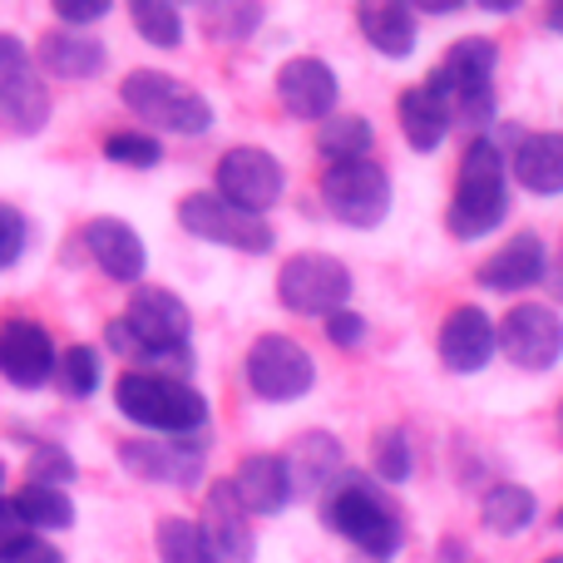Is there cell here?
Masks as SVG:
<instances>
[{"mask_svg":"<svg viewBox=\"0 0 563 563\" xmlns=\"http://www.w3.org/2000/svg\"><path fill=\"white\" fill-rule=\"evenodd\" d=\"M233 489L247 515H257V519H277L282 509L291 505L287 465H282V455H273V450L243 455V465H238V475H233Z\"/></svg>","mask_w":563,"mask_h":563,"instance_id":"7402d4cb","label":"cell"},{"mask_svg":"<svg viewBox=\"0 0 563 563\" xmlns=\"http://www.w3.org/2000/svg\"><path fill=\"white\" fill-rule=\"evenodd\" d=\"M104 158L124 168H158L164 164V144L154 134H139V129H114L104 139Z\"/></svg>","mask_w":563,"mask_h":563,"instance_id":"836d02e7","label":"cell"},{"mask_svg":"<svg viewBox=\"0 0 563 563\" xmlns=\"http://www.w3.org/2000/svg\"><path fill=\"white\" fill-rule=\"evenodd\" d=\"M178 223H184L194 238H203V243L233 247V253H247V257H263L277 247V233L263 223V218L223 203L213 188H208V194H188L184 203H178Z\"/></svg>","mask_w":563,"mask_h":563,"instance_id":"8fae6325","label":"cell"},{"mask_svg":"<svg viewBox=\"0 0 563 563\" xmlns=\"http://www.w3.org/2000/svg\"><path fill=\"white\" fill-rule=\"evenodd\" d=\"M559 426H563V406H559Z\"/></svg>","mask_w":563,"mask_h":563,"instance_id":"f907efd6","label":"cell"},{"mask_svg":"<svg viewBox=\"0 0 563 563\" xmlns=\"http://www.w3.org/2000/svg\"><path fill=\"white\" fill-rule=\"evenodd\" d=\"M554 525H559V529H563V509H559V515H554Z\"/></svg>","mask_w":563,"mask_h":563,"instance_id":"c3c4849f","label":"cell"},{"mask_svg":"<svg viewBox=\"0 0 563 563\" xmlns=\"http://www.w3.org/2000/svg\"><path fill=\"white\" fill-rule=\"evenodd\" d=\"M509 213V174H505V148L495 139H470V148L460 154V178L455 198L445 208V228L460 243H479L489 238Z\"/></svg>","mask_w":563,"mask_h":563,"instance_id":"3957f363","label":"cell"},{"mask_svg":"<svg viewBox=\"0 0 563 563\" xmlns=\"http://www.w3.org/2000/svg\"><path fill=\"white\" fill-rule=\"evenodd\" d=\"M119 99H124V109H134L144 124L164 129V134L198 139L213 129V104L194 85L164 75V69H129L124 85H119Z\"/></svg>","mask_w":563,"mask_h":563,"instance_id":"5b68a950","label":"cell"},{"mask_svg":"<svg viewBox=\"0 0 563 563\" xmlns=\"http://www.w3.org/2000/svg\"><path fill=\"white\" fill-rule=\"evenodd\" d=\"M15 515L25 519V529L35 534V529H45V534H55V529H69L75 525V505H69L65 489H45V485H25L15 499Z\"/></svg>","mask_w":563,"mask_h":563,"instance_id":"f1b7e54d","label":"cell"},{"mask_svg":"<svg viewBox=\"0 0 563 563\" xmlns=\"http://www.w3.org/2000/svg\"><path fill=\"white\" fill-rule=\"evenodd\" d=\"M35 55V69L40 75H55V79H95L99 69H104L109 49L99 45L95 35H85V30H49L45 40H40V49H30Z\"/></svg>","mask_w":563,"mask_h":563,"instance_id":"cb8c5ba5","label":"cell"},{"mask_svg":"<svg viewBox=\"0 0 563 563\" xmlns=\"http://www.w3.org/2000/svg\"><path fill=\"white\" fill-rule=\"evenodd\" d=\"M154 549H158V563H208L203 559V539H198V525L194 519H184V515L158 519Z\"/></svg>","mask_w":563,"mask_h":563,"instance_id":"d6a6232c","label":"cell"},{"mask_svg":"<svg viewBox=\"0 0 563 563\" xmlns=\"http://www.w3.org/2000/svg\"><path fill=\"white\" fill-rule=\"evenodd\" d=\"M371 148H376V129L366 124L361 114H327L317 129V154L331 164H356V158H371Z\"/></svg>","mask_w":563,"mask_h":563,"instance_id":"4316f807","label":"cell"},{"mask_svg":"<svg viewBox=\"0 0 563 563\" xmlns=\"http://www.w3.org/2000/svg\"><path fill=\"white\" fill-rule=\"evenodd\" d=\"M85 247L99 263L109 282H139L148 267V247L124 218H89L85 223Z\"/></svg>","mask_w":563,"mask_h":563,"instance_id":"ffe728a7","label":"cell"},{"mask_svg":"<svg viewBox=\"0 0 563 563\" xmlns=\"http://www.w3.org/2000/svg\"><path fill=\"white\" fill-rule=\"evenodd\" d=\"M317 499H321V525H327L336 539H346L356 554L386 563L400 549V539H406V519H400L396 499H390L371 475L341 470Z\"/></svg>","mask_w":563,"mask_h":563,"instance_id":"6da1fadb","label":"cell"},{"mask_svg":"<svg viewBox=\"0 0 563 563\" xmlns=\"http://www.w3.org/2000/svg\"><path fill=\"white\" fill-rule=\"evenodd\" d=\"M198 539H203V559L208 563H253L257 559V534H253V515L243 509L233 479H218L203 495V515L194 519Z\"/></svg>","mask_w":563,"mask_h":563,"instance_id":"4fadbf2b","label":"cell"},{"mask_svg":"<svg viewBox=\"0 0 563 563\" xmlns=\"http://www.w3.org/2000/svg\"><path fill=\"white\" fill-rule=\"evenodd\" d=\"M495 75H499V45L489 35H465L440 55L426 89L450 109V124L475 129V139H479V129H489L499 114Z\"/></svg>","mask_w":563,"mask_h":563,"instance_id":"7a4b0ae2","label":"cell"},{"mask_svg":"<svg viewBox=\"0 0 563 563\" xmlns=\"http://www.w3.org/2000/svg\"><path fill=\"white\" fill-rule=\"evenodd\" d=\"M243 380L257 400L267 406H287V400L311 396L317 386V361L301 341L282 336V331H263L243 356Z\"/></svg>","mask_w":563,"mask_h":563,"instance_id":"8992f818","label":"cell"},{"mask_svg":"<svg viewBox=\"0 0 563 563\" xmlns=\"http://www.w3.org/2000/svg\"><path fill=\"white\" fill-rule=\"evenodd\" d=\"M282 465H287L291 495H321V489L346 470V450H341V440L327 435V430H307V435H297L287 445Z\"/></svg>","mask_w":563,"mask_h":563,"instance_id":"44dd1931","label":"cell"},{"mask_svg":"<svg viewBox=\"0 0 563 563\" xmlns=\"http://www.w3.org/2000/svg\"><path fill=\"white\" fill-rule=\"evenodd\" d=\"M479 519H485L489 534H505V539L525 534L539 519V499H534V489H525V485H495L485 495V505H479Z\"/></svg>","mask_w":563,"mask_h":563,"instance_id":"83f0119b","label":"cell"},{"mask_svg":"<svg viewBox=\"0 0 563 563\" xmlns=\"http://www.w3.org/2000/svg\"><path fill=\"white\" fill-rule=\"evenodd\" d=\"M124 327L139 336L144 361L139 366H158V361H178L188 366V336H194V317H188L184 297L168 287H134L124 311Z\"/></svg>","mask_w":563,"mask_h":563,"instance_id":"ba28073f","label":"cell"},{"mask_svg":"<svg viewBox=\"0 0 563 563\" xmlns=\"http://www.w3.org/2000/svg\"><path fill=\"white\" fill-rule=\"evenodd\" d=\"M544 25L554 30V35H563V0H559V5H549V10H544Z\"/></svg>","mask_w":563,"mask_h":563,"instance_id":"ee69618b","label":"cell"},{"mask_svg":"<svg viewBox=\"0 0 563 563\" xmlns=\"http://www.w3.org/2000/svg\"><path fill=\"white\" fill-rule=\"evenodd\" d=\"M277 301L291 317H331L351 301V267L331 253H291L277 267Z\"/></svg>","mask_w":563,"mask_h":563,"instance_id":"9c48e42d","label":"cell"},{"mask_svg":"<svg viewBox=\"0 0 563 563\" xmlns=\"http://www.w3.org/2000/svg\"><path fill=\"white\" fill-rule=\"evenodd\" d=\"M114 406L124 420H134L139 430L164 440H198L208 426V400L198 386L158 371H124L114 386Z\"/></svg>","mask_w":563,"mask_h":563,"instance_id":"277c9868","label":"cell"},{"mask_svg":"<svg viewBox=\"0 0 563 563\" xmlns=\"http://www.w3.org/2000/svg\"><path fill=\"white\" fill-rule=\"evenodd\" d=\"M390 174L376 158H356V164H331L321 174V203L341 228L371 233L390 218Z\"/></svg>","mask_w":563,"mask_h":563,"instance_id":"52a82bcc","label":"cell"},{"mask_svg":"<svg viewBox=\"0 0 563 563\" xmlns=\"http://www.w3.org/2000/svg\"><path fill=\"white\" fill-rule=\"evenodd\" d=\"M0 485H5V465H0Z\"/></svg>","mask_w":563,"mask_h":563,"instance_id":"681fc988","label":"cell"},{"mask_svg":"<svg viewBox=\"0 0 563 563\" xmlns=\"http://www.w3.org/2000/svg\"><path fill=\"white\" fill-rule=\"evenodd\" d=\"M119 460H124L129 475L154 479V485L188 489L203 475V445L198 440H124Z\"/></svg>","mask_w":563,"mask_h":563,"instance_id":"e0dca14e","label":"cell"},{"mask_svg":"<svg viewBox=\"0 0 563 563\" xmlns=\"http://www.w3.org/2000/svg\"><path fill=\"white\" fill-rule=\"evenodd\" d=\"M203 25L213 40H247L263 25V5H203Z\"/></svg>","mask_w":563,"mask_h":563,"instance_id":"e575fe53","label":"cell"},{"mask_svg":"<svg viewBox=\"0 0 563 563\" xmlns=\"http://www.w3.org/2000/svg\"><path fill=\"white\" fill-rule=\"evenodd\" d=\"M55 380L65 386V396H75V400H89L99 390V351L95 346H65L55 356Z\"/></svg>","mask_w":563,"mask_h":563,"instance_id":"1f68e13d","label":"cell"},{"mask_svg":"<svg viewBox=\"0 0 563 563\" xmlns=\"http://www.w3.org/2000/svg\"><path fill=\"white\" fill-rule=\"evenodd\" d=\"M410 470H416V455H410L406 426H386L371 440V479H380V485H406Z\"/></svg>","mask_w":563,"mask_h":563,"instance_id":"4dcf8cb0","label":"cell"},{"mask_svg":"<svg viewBox=\"0 0 563 563\" xmlns=\"http://www.w3.org/2000/svg\"><path fill=\"white\" fill-rule=\"evenodd\" d=\"M282 188H287V174H282L277 154L257 144H238L218 158V174H213V194L223 203L243 208V213L263 218L267 208L282 203Z\"/></svg>","mask_w":563,"mask_h":563,"instance_id":"7c38bea8","label":"cell"},{"mask_svg":"<svg viewBox=\"0 0 563 563\" xmlns=\"http://www.w3.org/2000/svg\"><path fill=\"white\" fill-rule=\"evenodd\" d=\"M25 243H30L25 213H20L15 203H0V273H10V267L25 257Z\"/></svg>","mask_w":563,"mask_h":563,"instance_id":"8d00e7d4","label":"cell"},{"mask_svg":"<svg viewBox=\"0 0 563 563\" xmlns=\"http://www.w3.org/2000/svg\"><path fill=\"white\" fill-rule=\"evenodd\" d=\"M505 174H515V184L529 188L534 198H559L563 194V134H554V129L525 134L515 144V158H509Z\"/></svg>","mask_w":563,"mask_h":563,"instance_id":"603a6c76","label":"cell"},{"mask_svg":"<svg viewBox=\"0 0 563 563\" xmlns=\"http://www.w3.org/2000/svg\"><path fill=\"white\" fill-rule=\"evenodd\" d=\"M104 341H109V351H114V356L144 361V346H139V336L124 327V317H114V321H109V327H104Z\"/></svg>","mask_w":563,"mask_h":563,"instance_id":"60d3db41","label":"cell"},{"mask_svg":"<svg viewBox=\"0 0 563 563\" xmlns=\"http://www.w3.org/2000/svg\"><path fill=\"white\" fill-rule=\"evenodd\" d=\"M55 341L40 321L10 317L0 321V376L20 390H40L45 380H55Z\"/></svg>","mask_w":563,"mask_h":563,"instance_id":"9a60e30c","label":"cell"},{"mask_svg":"<svg viewBox=\"0 0 563 563\" xmlns=\"http://www.w3.org/2000/svg\"><path fill=\"white\" fill-rule=\"evenodd\" d=\"M30 529H25V519L15 515V505H10L5 495H0V559H10V554H20V549L30 544Z\"/></svg>","mask_w":563,"mask_h":563,"instance_id":"f35d334b","label":"cell"},{"mask_svg":"<svg viewBox=\"0 0 563 563\" xmlns=\"http://www.w3.org/2000/svg\"><path fill=\"white\" fill-rule=\"evenodd\" d=\"M435 563H479V559L470 554V544H465V539H440Z\"/></svg>","mask_w":563,"mask_h":563,"instance_id":"7bdbcfd3","label":"cell"},{"mask_svg":"<svg viewBox=\"0 0 563 563\" xmlns=\"http://www.w3.org/2000/svg\"><path fill=\"white\" fill-rule=\"evenodd\" d=\"M396 119H400V134H406V144L416 148V154H435V148L445 144V134H450V109L440 104L426 85L400 89Z\"/></svg>","mask_w":563,"mask_h":563,"instance_id":"d4e9b609","label":"cell"},{"mask_svg":"<svg viewBox=\"0 0 563 563\" xmlns=\"http://www.w3.org/2000/svg\"><path fill=\"white\" fill-rule=\"evenodd\" d=\"M479 287L489 291H529L549 277V247L539 233H515L505 247H495V257L479 263Z\"/></svg>","mask_w":563,"mask_h":563,"instance_id":"d6986e66","label":"cell"},{"mask_svg":"<svg viewBox=\"0 0 563 563\" xmlns=\"http://www.w3.org/2000/svg\"><path fill=\"white\" fill-rule=\"evenodd\" d=\"M109 15V0H59L55 5V20L65 30H79V25H99Z\"/></svg>","mask_w":563,"mask_h":563,"instance_id":"ab89813d","label":"cell"},{"mask_svg":"<svg viewBox=\"0 0 563 563\" xmlns=\"http://www.w3.org/2000/svg\"><path fill=\"white\" fill-rule=\"evenodd\" d=\"M129 20H134L139 40H148L154 49L184 45V10L168 5V0H139V5H129Z\"/></svg>","mask_w":563,"mask_h":563,"instance_id":"f546056e","label":"cell"},{"mask_svg":"<svg viewBox=\"0 0 563 563\" xmlns=\"http://www.w3.org/2000/svg\"><path fill=\"white\" fill-rule=\"evenodd\" d=\"M321 331H327L331 346L356 351L361 341H366V317H361V311H351V307H341V311H331V317H321Z\"/></svg>","mask_w":563,"mask_h":563,"instance_id":"74e56055","label":"cell"},{"mask_svg":"<svg viewBox=\"0 0 563 563\" xmlns=\"http://www.w3.org/2000/svg\"><path fill=\"white\" fill-rule=\"evenodd\" d=\"M0 124L10 134H40L49 124V89L20 35L0 30Z\"/></svg>","mask_w":563,"mask_h":563,"instance_id":"30bf717a","label":"cell"},{"mask_svg":"<svg viewBox=\"0 0 563 563\" xmlns=\"http://www.w3.org/2000/svg\"><path fill=\"white\" fill-rule=\"evenodd\" d=\"M549 282H554V297L563 301V263H559V267H549Z\"/></svg>","mask_w":563,"mask_h":563,"instance_id":"bcb514c9","label":"cell"},{"mask_svg":"<svg viewBox=\"0 0 563 563\" xmlns=\"http://www.w3.org/2000/svg\"><path fill=\"white\" fill-rule=\"evenodd\" d=\"M495 351L519 371H554L563 356V317L554 307L525 301L495 327Z\"/></svg>","mask_w":563,"mask_h":563,"instance_id":"5bb4252c","label":"cell"},{"mask_svg":"<svg viewBox=\"0 0 563 563\" xmlns=\"http://www.w3.org/2000/svg\"><path fill=\"white\" fill-rule=\"evenodd\" d=\"M75 479V460L59 445H35L30 450V479L25 485H45V489H65Z\"/></svg>","mask_w":563,"mask_h":563,"instance_id":"d590c367","label":"cell"},{"mask_svg":"<svg viewBox=\"0 0 563 563\" xmlns=\"http://www.w3.org/2000/svg\"><path fill=\"white\" fill-rule=\"evenodd\" d=\"M277 99L291 119H327L336 114V99H341V85H336V69L317 55H297L277 69Z\"/></svg>","mask_w":563,"mask_h":563,"instance_id":"ac0fdd59","label":"cell"},{"mask_svg":"<svg viewBox=\"0 0 563 563\" xmlns=\"http://www.w3.org/2000/svg\"><path fill=\"white\" fill-rule=\"evenodd\" d=\"M479 10H489V15H509V10H515V0H485Z\"/></svg>","mask_w":563,"mask_h":563,"instance_id":"f6af8a7d","label":"cell"},{"mask_svg":"<svg viewBox=\"0 0 563 563\" xmlns=\"http://www.w3.org/2000/svg\"><path fill=\"white\" fill-rule=\"evenodd\" d=\"M435 346H440L445 371H455V376H475V371H485L489 361H495V321L485 317V307L460 301V307H450L445 321H440Z\"/></svg>","mask_w":563,"mask_h":563,"instance_id":"2e32d148","label":"cell"},{"mask_svg":"<svg viewBox=\"0 0 563 563\" xmlns=\"http://www.w3.org/2000/svg\"><path fill=\"white\" fill-rule=\"evenodd\" d=\"M0 563H65V554H59L55 544H40V539H30L20 554H10V559H0Z\"/></svg>","mask_w":563,"mask_h":563,"instance_id":"b9f144b4","label":"cell"},{"mask_svg":"<svg viewBox=\"0 0 563 563\" xmlns=\"http://www.w3.org/2000/svg\"><path fill=\"white\" fill-rule=\"evenodd\" d=\"M356 25L366 35L371 49H380L386 59H406L416 49V10L396 5V0H380V5H356Z\"/></svg>","mask_w":563,"mask_h":563,"instance_id":"484cf974","label":"cell"},{"mask_svg":"<svg viewBox=\"0 0 563 563\" xmlns=\"http://www.w3.org/2000/svg\"><path fill=\"white\" fill-rule=\"evenodd\" d=\"M544 563H563V554H549V559H544Z\"/></svg>","mask_w":563,"mask_h":563,"instance_id":"7dc6e473","label":"cell"}]
</instances>
